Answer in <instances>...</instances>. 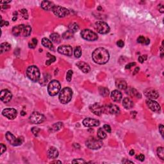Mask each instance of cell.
Instances as JSON below:
<instances>
[{
    "mask_svg": "<svg viewBox=\"0 0 164 164\" xmlns=\"http://www.w3.org/2000/svg\"><path fill=\"white\" fill-rule=\"evenodd\" d=\"M73 75V71L72 70H69L67 73V75H66V80H67V82H70L71 81L72 79V76Z\"/></svg>",
    "mask_w": 164,
    "mask_h": 164,
    "instance_id": "74e56055",
    "label": "cell"
},
{
    "mask_svg": "<svg viewBox=\"0 0 164 164\" xmlns=\"http://www.w3.org/2000/svg\"><path fill=\"white\" fill-rule=\"evenodd\" d=\"M147 56L146 55H142V56H139L138 57V61L140 62V63H143L144 61H146V60H147Z\"/></svg>",
    "mask_w": 164,
    "mask_h": 164,
    "instance_id": "ee69618b",
    "label": "cell"
},
{
    "mask_svg": "<svg viewBox=\"0 0 164 164\" xmlns=\"http://www.w3.org/2000/svg\"><path fill=\"white\" fill-rule=\"evenodd\" d=\"M9 7H10V6H8V5H1V10L7 9V8H8Z\"/></svg>",
    "mask_w": 164,
    "mask_h": 164,
    "instance_id": "11a10c76",
    "label": "cell"
},
{
    "mask_svg": "<svg viewBox=\"0 0 164 164\" xmlns=\"http://www.w3.org/2000/svg\"><path fill=\"white\" fill-rule=\"evenodd\" d=\"M92 57L95 63L103 65L106 64L109 60L110 54L106 49L103 47H99L93 51Z\"/></svg>",
    "mask_w": 164,
    "mask_h": 164,
    "instance_id": "6da1fadb",
    "label": "cell"
},
{
    "mask_svg": "<svg viewBox=\"0 0 164 164\" xmlns=\"http://www.w3.org/2000/svg\"><path fill=\"white\" fill-rule=\"evenodd\" d=\"M11 2V1H1V4H5V5H6V3H10Z\"/></svg>",
    "mask_w": 164,
    "mask_h": 164,
    "instance_id": "91938a15",
    "label": "cell"
},
{
    "mask_svg": "<svg viewBox=\"0 0 164 164\" xmlns=\"http://www.w3.org/2000/svg\"><path fill=\"white\" fill-rule=\"evenodd\" d=\"M81 36L85 40L88 41H94L97 39V35L89 29H85L81 32Z\"/></svg>",
    "mask_w": 164,
    "mask_h": 164,
    "instance_id": "52a82bcc",
    "label": "cell"
},
{
    "mask_svg": "<svg viewBox=\"0 0 164 164\" xmlns=\"http://www.w3.org/2000/svg\"><path fill=\"white\" fill-rule=\"evenodd\" d=\"M157 155L162 160H164V147H159L157 149Z\"/></svg>",
    "mask_w": 164,
    "mask_h": 164,
    "instance_id": "d6a6232c",
    "label": "cell"
},
{
    "mask_svg": "<svg viewBox=\"0 0 164 164\" xmlns=\"http://www.w3.org/2000/svg\"><path fill=\"white\" fill-rule=\"evenodd\" d=\"M117 45L119 47H123V46H124V42H123L122 40H119V41H118L117 42Z\"/></svg>",
    "mask_w": 164,
    "mask_h": 164,
    "instance_id": "f907efd6",
    "label": "cell"
},
{
    "mask_svg": "<svg viewBox=\"0 0 164 164\" xmlns=\"http://www.w3.org/2000/svg\"><path fill=\"white\" fill-rule=\"evenodd\" d=\"M1 53H5V52H7L10 49L11 46L9 43L8 42H3L2 44H1Z\"/></svg>",
    "mask_w": 164,
    "mask_h": 164,
    "instance_id": "83f0119b",
    "label": "cell"
},
{
    "mask_svg": "<svg viewBox=\"0 0 164 164\" xmlns=\"http://www.w3.org/2000/svg\"><path fill=\"white\" fill-rule=\"evenodd\" d=\"M116 86L120 90H126L128 88L127 83L123 79H118L116 82Z\"/></svg>",
    "mask_w": 164,
    "mask_h": 164,
    "instance_id": "cb8c5ba5",
    "label": "cell"
},
{
    "mask_svg": "<svg viewBox=\"0 0 164 164\" xmlns=\"http://www.w3.org/2000/svg\"><path fill=\"white\" fill-rule=\"evenodd\" d=\"M103 113L110 114L112 115H118L120 113V109L116 105H109L104 106Z\"/></svg>",
    "mask_w": 164,
    "mask_h": 164,
    "instance_id": "8fae6325",
    "label": "cell"
},
{
    "mask_svg": "<svg viewBox=\"0 0 164 164\" xmlns=\"http://www.w3.org/2000/svg\"><path fill=\"white\" fill-rule=\"evenodd\" d=\"M32 32V28L29 25H25L23 32V35L24 37H28Z\"/></svg>",
    "mask_w": 164,
    "mask_h": 164,
    "instance_id": "4dcf8cb0",
    "label": "cell"
},
{
    "mask_svg": "<svg viewBox=\"0 0 164 164\" xmlns=\"http://www.w3.org/2000/svg\"><path fill=\"white\" fill-rule=\"evenodd\" d=\"M97 10H102L101 7V6H99V7L97 8Z\"/></svg>",
    "mask_w": 164,
    "mask_h": 164,
    "instance_id": "03108f58",
    "label": "cell"
},
{
    "mask_svg": "<svg viewBox=\"0 0 164 164\" xmlns=\"http://www.w3.org/2000/svg\"><path fill=\"white\" fill-rule=\"evenodd\" d=\"M29 119L33 124H41L45 120V117L38 112H34L31 114Z\"/></svg>",
    "mask_w": 164,
    "mask_h": 164,
    "instance_id": "30bf717a",
    "label": "cell"
},
{
    "mask_svg": "<svg viewBox=\"0 0 164 164\" xmlns=\"http://www.w3.org/2000/svg\"><path fill=\"white\" fill-rule=\"evenodd\" d=\"M62 126H63L62 123H56V124H55L53 125V129H55V131H57V130H59V129H60L61 128H62Z\"/></svg>",
    "mask_w": 164,
    "mask_h": 164,
    "instance_id": "f35d334b",
    "label": "cell"
},
{
    "mask_svg": "<svg viewBox=\"0 0 164 164\" xmlns=\"http://www.w3.org/2000/svg\"><path fill=\"white\" fill-rule=\"evenodd\" d=\"M55 6V5H54L53 2L49 1H43L41 3V7L44 10L47 11L53 10V8Z\"/></svg>",
    "mask_w": 164,
    "mask_h": 164,
    "instance_id": "603a6c76",
    "label": "cell"
},
{
    "mask_svg": "<svg viewBox=\"0 0 164 164\" xmlns=\"http://www.w3.org/2000/svg\"><path fill=\"white\" fill-rule=\"evenodd\" d=\"M122 93L118 90H114L111 92V99L115 102H119L122 99Z\"/></svg>",
    "mask_w": 164,
    "mask_h": 164,
    "instance_id": "ffe728a7",
    "label": "cell"
},
{
    "mask_svg": "<svg viewBox=\"0 0 164 164\" xmlns=\"http://www.w3.org/2000/svg\"><path fill=\"white\" fill-rule=\"evenodd\" d=\"M56 163H59V164H62V162L60 161H58V160H56V161H53L51 162V164H56Z\"/></svg>",
    "mask_w": 164,
    "mask_h": 164,
    "instance_id": "6125c7cd",
    "label": "cell"
},
{
    "mask_svg": "<svg viewBox=\"0 0 164 164\" xmlns=\"http://www.w3.org/2000/svg\"><path fill=\"white\" fill-rule=\"evenodd\" d=\"M21 116H24V115H26V113L24 112V111H22L21 113Z\"/></svg>",
    "mask_w": 164,
    "mask_h": 164,
    "instance_id": "e7e4bbea",
    "label": "cell"
},
{
    "mask_svg": "<svg viewBox=\"0 0 164 164\" xmlns=\"http://www.w3.org/2000/svg\"><path fill=\"white\" fill-rule=\"evenodd\" d=\"M97 137L101 140H103L106 137V134L105 133V131L103 130V128H99L97 130Z\"/></svg>",
    "mask_w": 164,
    "mask_h": 164,
    "instance_id": "1f68e13d",
    "label": "cell"
},
{
    "mask_svg": "<svg viewBox=\"0 0 164 164\" xmlns=\"http://www.w3.org/2000/svg\"><path fill=\"white\" fill-rule=\"evenodd\" d=\"M6 140L13 146H19L21 145L24 142V138L23 137H19L18 138L14 136L12 133L7 132L5 135Z\"/></svg>",
    "mask_w": 164,
    "mask_h": 164,
    "instance_id": "8992f818",
    "label": "cell"
},
{
    "mask_svg": "<svg viewBox=\"0 0 164 164\" xmlns=\"http://www.w3.org/2000/svg\"><path fill=\"white\" fill-rule=\"evenodd\" d=\"M123 163H124V164H128V163H129V164H133V162L129 161V160H123Z\"/></svg>",
    "mask_w": 164,
    "mask_h": 164,
    "instance_id": "6f0895ef",
    "label": "cell"
},
{
    "mask_svg": "<svg viewBox=\"0 0 164 164\" xmlns=\"http://www.w3.org/2000/svg\"><path fill=\"white\" fill-rule=\"evenodd\" d=\"M73 37V34L71 33L69 31H67V32H65L62 35V37L64 39H71L72 37Z\"/></svg>",
    "mask_w": 164,
    "mask_h": 164,
    "instance_id": "8d00e7d4",
    "label": "cell"
},
{
    "mask_svg": "<svg viewBox=\"0 0 164 164\" xmlns=\"http://www.w3.org/2000/svg\"><path fill=\"white\" fill-rule=\"evenodd\" d=\"M134 154H135V151H134V150H133V149L129 151V155H130L131 156H133V155H134Z\"/></svg>",
    "mask_w": 164,
    "mask_h": 164,
    "instance_id": "94428289",
    "label": "cell"
},
{
    "mask_svg": "<svg viewBox=\"0 0 164 164\" xmlns=\"http://www.w3.org/2000/svg\"><path fill=\"white\" fill-rule=\"evenodd\" d=\"M136 159L138 160L140 162H143L145 159L144 155H142V154H139V155H138L137 156H136Z\"/></svg>",
    "mask_w": 164,
    "mask_h": 164,
    "instance_id": "bcb514c9",
    "label": "cell"
},
{
    "mask_svg": "<svg viewBox=\"0 0 164 164\" xmlns=\"http://www.w3.org/2000/svg\"><path fill=\"white\" fill-rule=\"evenodd\" d=\"M8 24H9V23H8V21H3V20H2L1 21L2 27H3V26H8Z\"/></svg>",
    "mask_w": 164,
    "mask_h": 164,
    "instance_id": "f5cc1de1",
    "label": "cell"
},
{
    "mask_svg": "<svg viewBox=\"0 0 164 164\" xmlns=\"http://www.w3.org/2000/svg\"><path fill=\"white\" fill-rule=\"evenodd\" d=\"M74 54H75V56L76 58H80L81 56H82V49L80 46H77V47L75 48V50L74 51Z\"/></svg>",
    "mask_w": 164,
    "mask_h": 164,
    "instance_id": "e575fe53",
    "label": "cell"
},
{
    "mask_svg": "<svg viewBox=\"0 0 164 164\" xmlns=\"http://www.w3.org/2000/svg\"><path fill=\"white\" fill-rule=\"evenodd\" d=\"M145 41H146V38L144 36H142V35L139 36L138 39H137V42L138 43H140V44H144L145 42Z\"/></svg>",
    "mask_w": 164,
    "mask_h": 164,
    "instance_id": "b9f144b4",
    "label": "cell"
},
{
    "mask_svg": "<svg viewBox=\"0 0 164 164\" xmlns=\"http://www.w3.org/2000/svg\"><path fill=\"white\" fill-rule=\"evenodd\" d=\"M144 94L146 97L151 99H156L159 97V94L158 91L153 88H147L145 89Z\"/></svg>",
    "mask_w": 164,
    "mask_h": 164,
    "instance_id": "5bb4252c",
    "label": "cell"
},
{
    "mask_svg": "<svg viewBox=\"0 0 164 164\" xmlns=\"http://www.w3.org/2000/svg\"><path fill=\"white\" fill-rule=\"evenodd\" d=\"M26 75L31 81L34 82H38L41 77V73L39 69L35 65H32L27 68Z\"/></svg>",
    "mask_w": 164,
    "mask_h": 164,
    "instance_id": "3957f363",
    "label": "cell"
},
{
    "mask_svg": "<svg viewBox=\"0 0 164 164\" xmlns=\"http://www.w3.org/2000/svg\"><path fill=\"white\" fill-rule=\"evenodd\" d=\"M136 65V63L135 62H132V63H129V64H127L126 65V69H131L132 67L135 66Z\"/></svg>",
    "mask_w": 164,
    "mask_h": 164,
    "instance_id": "681fc988",
    "label": "cell"
},
{
    "mask_svg": "<svg viewBox=\"0 0 164 164\" xmlns=\"http://www.w3.org/2000/svg\"><path fill=\"white\" fill-rule=\"evenodd\" d=\"M95 28L100 34H106L110 32V27L107 23L104 21H97L95 23Z\"/></svg>",
    "mask_w": 164,
    "mask_h": 164,
    "instance_id": "ba28073f",
    "label": "cell"
},
{
    "mask_svg": "<svg viewBox=\"0 0 164 164\" xmlns=\"http://www.w3.org/2000/svg\"><path fill=\"white\" fill-rule=\"evenodd\" d=\"M123 105L126 109H131V108H133L134 104L133 102L132 101V100L130 98L125 97L123 101Z\"/></svg>",
    "mask_w": 164,
    "mask_h": 164,
    "instance_id": "d4e9b609",
    "label": "cell"
},
{
    "mask_svg": "<svg viewBox=\"0 0 164 164\" xmlns=\"http://www.w3.org/2000/svg\"><path fill=\"white\" fill-rule=\"evenodd\" d=\"M85 144L87 147L91 149H99L103 146V142L99 138H96L94 137H90L86 140Z\"/></svg>",
    "mask_w": 164,
    "mask_h": 164,
    "instance_id": "277c9868",
    "label": "cell"
},
{
    "mask_svg": "<svg viewBox=\"0 0 164 164\" xmlns=\"http://www.w3.org/2000/svg\"><path fill=\"white\" fill-rule=\"evenodd\" d=\"M17 12H15L14 13V17H13L12 20H13L14 21H16V20H17Z\"/></svg>",
    "mask_w": 164,
    "mask_h": 164,
    "instance_id": "db71d44e",
    "label": "cell"
},
{
    "mask_svg": "<svg viewBox=\"0 0 164 164\" xmlns=\"http://www.w3.org/2000/svg\"><path fill=\"white\" fill-rule=\"evenodd\" d=\"M61 85L60 82L57 80H53L51 81L47 86V92L49 96H55L60 92Z\"/></svg>",
    "mask_w": 164,
    "mask_h": 164,
    "instance_id": "5b68a950",
    "label": "cell"
},
{
    "mask_svg": "<svg viewBox=\"0 0 164 164\" xmlns=\"http://www.w3.org/2000/svg\"><path fill=\"white\" fill-rule=\"evenodd\" d=\"M146 104H147V106L149 107V109L151 110L152 111L155 112H160L161 110L160 105L157 101H154L153 99H147L146 101Z\"/></svg>",
    "mask_w": 164,
    "mask_h": 164,
    "instance_id": "2e32d148",
    "label": "cell"
},
{
    "mask_svg": "<svg viewBox=\"0 0 164 164\" xmlns=\"http://www.w3.org/2000/svg\"><path fill=\"white\" fill-rule=\"evenodd\" d=\"M40 131H41V129L39 128H37V127H34V128L32 129V133H33V134H34L35 136H38Z\"/></svg>",
    "mask_w": 164,
    "mask_h": 164,
    "instance_id": "60d3db41",
    "label": "cell"
},
{
    "mask_svg": "<svg viewBox=\"0 0 164 164\" xmlns=\"http://www.w3.org/2000/svg\"><path fill=\"white\" fill-rule=\"evenodd\" d=\"M53 12L56 16L58 17H64L69 15V10L65 8L60 6H55L53 9Z\"/></svg>",
    "mask_w": 164,
    "mask_h": 164,
    "instance_id": "9c48e42d",
    "label": "cell"
},
{
    "mask_svg": "<svg viewBox=\"0 0 164 164\" xmlns=\"http://www.w3.org/2000/svg\"><path fill=\"white\" fill-rule=\"evenodd\" d=\"M12 94L9 90H8L6 89L2 90L1 91V94H0V98L1 100L5 103H7L12 99Z\"/></svg>",
    "mask_w": 164,
    "mask_h": 164,
    "instance_id": "e0dca14e",
    "label": "cell"
},
{
    "mask_svg": "<svg viewBox=\"0 0 164 164\" xmlns=\"http://www.w3.org/2000/svg\"><path fill=\"white\" fill-rule=\"evenodd\" d=\"M83 124L86 127H96L100 124L99 121L92 118H86L83 121Z\"/></svg>",
    "mask_w": 164,
    "mask_h": 164,
    "instance_id": "ac0fdd59",
    "label": "cell"
},
{
    "mask_svg": "<svg viewBox=\"0 0 164 164\" xmlns=\"http://www.w3.org/2000/svg\"><path fill=\"white\" fill-rule=\"evenodd\" d=\"M158 8H159V11L161 13H164V8L162 5H158Z\"/></svg>",
    "mask_w": 164,
    "mask_h": 164,
    "instance_id": "816d5d0a",
    "label": "cell"
},
{
    "mask_svg": "<svg viewBox=\"0 0 164 164\" xmlns=\"http://www.w3.org/2000/svg\"><path fill=\"white\" fill-rule=\"evenodd\" d=\"M2 114L3 116L6 117L8 119L13 120L17 117V112L14 108H5L2 112Z\"/></svg>",
    "mask_w": 164,
    "mask_h": 164,
    "instance_id": "7c38bea8",
    "label": "cell"
},
{
    "mask_svg": "<svg viewBox=\"0 0 164 164\" xmlns=\"http://www.w3.org/2000/svg\"><path fill=\"white\" fill-rule=\"evenodd\" d=\"M103 128H104V129L106 131V132L109 133H111L112 128H111V127H110V125L105 124V125H104V126H103Z\"/></svg>",
    "mask_w": 164,
    "mask_h": 164,
    "instance_id": "f6af8a7d",
    "label": "cell"
},
{
    "mask_svg": "<svg viewBox=\"0 0 164 164\" xmlns=\"http://www.w3.org/2000/svg\"><path fill=\"white\" fill-rule=\"evenodd\" d=\"M25 25L24 24H20V25H17V26H14L12 28V34L15 37L19 36L21 34H23V29Z\"/></svg>",
    "mask_w": 164,
    "mask_h": 164,
    "instance_id": "7402d4cb",
    "label": "cell"
},
{
    "mask_svg": "<svg viewBox=\"0 0 164 164\" xmlns=\"http://www.w3.org/2000/svg\"><path fill=\"white\" fill-rule=\"evenodd\" d=\"M57 51L60 54L66 55V56H71L73 55V48L71 46L69 45H63V46H59Z\"/></svg>",
    "mask_w": 164,
    "mask_h": 164,
    "instance_id": "9a60e30c",
    "label": "cell"
},
{
    "mask_svg": "<svg viewBox=\"0 0 164 164\" xmlns=\"http://www.w3.org/2000/svg\"><path fill=\"white\" fill-rule=\"evenodd\" d=\"M21 14L22 16H23L25 19H27L28 18V14L27 10L22 9L21 10Z\"/></svg>",
    "mask_w": 164,
    "mask_h": 164,
    "instance_id": "ab89813d",
    "label": "cell"
},
{
    "mask_svg": "<svg viewBox=\"0 0 164 164\" xmlns=\"http://www.w3.org/2000/svg\"><path fill=\"white\" fill-rule=\"evenodd\" d=\"M42 44L44 47H47L49 49L53 51L54 50V46L53 45L51 41L47 38H43L42 39Z\"/></svg>",
    "mask_w": 164,
    "mask_h": 164,
    "instance_id": "484cf974",
    "label": "cell"
},
{
    "mask_svg": "<svg viewBox=\"0 0 164 164\" xmlns=\"http://www.w3.org/2000/svg\"><path fill=\"white\" fill-rule=\"evenodd\" d=\"M164 126H163L162 124H160L159 125V132H160V133L161 134L162 138H164Z\"/></svg>",
    "mask_w": 164,
    "mask_h": 164,
    "instance_id": "c3c4849f",
    "label": "cell"
},
{
    "mask_svg": "<svg viewBox=\"0 0 164 164\" xmlns=\"http://www.w3.org/2000/svg\"><path fill=\"white\" fill-rule=\"evenodd\" d=\"M37 39L35 38H34L32 39V41L30 42L29 43H28V46H29L30 48H32V49H34L35 48V47H36L37 44Z\"/></svg>",
    "mask_w": 164,
    "mask_h": 164,
    "instance_id": "d590c367",
    "label": "cell"
},
{
    "mask_svg": "<svg viewBox=\"0 0 164 164\" xmlns=\"http://www.w3.org/2000/svg\"><path fill=\"white\" fill-rule=\"evenodd\" d=\"M138 71H139V68H138V67H137V68L135 69V73H133V75H135V74H137V73H138Z\"/></svg>",
    "mask_w": 164,
    "mask_h": 164,
    "instance_id": "be15d7a7",
    "label": "cell"
},
{
    "mask_svg": "<svg viewBox=\"0 0 164 164\" xmlns=\"http://www.w3.org/2000/svg\"><path fill=\"white\" fill-rule=\"evenodd\" d=\"M0 149H1V155L5 152V151L6 150V147L3 144H0Z\"/></svg>",
    "mask_w": 164,
    "mask_h": 164,
    "instance_id": "7dc6e473",
    "label": "cell"
},
{
    "mask_svg": "<svg viewBox=\"0 0 164 164\" xmlns=\"http://www.w3.org/2000/svg\"><path fill=\"white\" fill-rule=\"evenodd\" d=\"M99 94H101V96H103V97H106L109 95L110 91L106 87H100L99 88Z\"/></svg>",
    "mask_w": 164,
    "mask_h": 164,
    "instance_id": "f546056e",
    "label": "cell"
},
{
    "mask_svg": "<svg viewBox=\"0 0 164 164\" xmlns=\"http://www.w3.org/2000/svg\"><path fill=\"white\" fill-rule=\"evenodd\" d=\"M76 65H77L78 68L84 73H88L90 72V65L86 62H85L80 61V62H77Z\"/></svg>",
    "mask_w": 164,
    "mask_h": 164,
    "instance_id": "d6986e66",
    "label": "cell"
},
{
    "mask_svg": "<svg viewBox=\"0 0 164 164\" xmlns=\"http://www.w3.org/2000/svg\"><path fill=\"white\" fill-rule=\"evenodd\" d=\"M47 55L48 56V57L49 58V59L48 60L46 61V64L47 65H49L51 64H52V63H53L54 62H55V60H56V58H55V56L50 55L49 53H47Z\"/></svg>",
    "mask_w": 164,
    "mask_h": 164,
    "instance_id": "836d02e7",
    "label": "cell"
},
{
    "mask_svg": "<svg viewBox=\"0 0 164 164\" xmlns=\"http://www.w3.org/2000/svg\"><path fill=\"white\" fill-rule=\"evenodd\" d=\"M50 39L51 41L56 44H59L61 41V37L58 34L56 33H53V34L50 35Z\"/></svg>",
    "mask_w": 164,
    "mask_h": 164,
    "instance_id": "4316f807",
    "label": "cell"
},
{
    "mask_svg": "<svg viewBox=\"0 0 164 164\" xmlns=\"http://www.w3.org/2000/svg\"><path fill=\"white\" fill-rule=\"evenodd\" d=\"M69 28V31L71 32L73 34H75V32H77L78 30H79V26H78V24L77 23H71L68 26Z\"/></svg>",
    "mask_w": 164,
    "mask_h": 164,
    "instance_id": "f1b7e54d",
    "label": "cell"
},
{
    "mask_svg": "<svg viewBox=\"0 0 164 164\" xmlns=\"http://www.w3.org/2000/svg\"><path fill=\"white\" fill-rule=\"evenodd\" d=\"M103 108L104 106L98 103H96L89 106L90 111L96 116H101L103 113Z\"/></svg>",
    "mask_w": 164,
    "mask_h": 164,
    "instance_id": "4fadbf2b",
    "label": "cell"
},
{
    "mask_svg": "<svg viewBox=\"0 0 164 164\" xmlns=\"http://www.w3.org/2000/svg\"><path fill=\"white\" fill-rule=\"evenodd\" d=\"M73 94V90L69 87H65L63 88L59 94V100L61 103H68L71 100Z\"/></svg>",
    "mask_w": 164,
    "mask_h": 164,
    "instance_id": "7a4b0ae2",
    "label": "cell"
},
{
    "mask_svg": "<svg viewBox=\"0 0 164 164\" xmlns=\"http://www.w3.org/2000/svg\"><path fill=\"white\" fill-rule=\"evenodd\" d=\"M47 157L51 159H55L58 157V151L56 147H51L47 151Z\"/></svg>",
    "mask_w": 164,
    "mask_h": 164,
    "instance_id": "44dd1931",
    "label": "cell"
},
{
    "mask_svg": "<svg viewBox=\"0 0 164 164\" xmlns=\"http://www.w3.org/2000/svg\"><path fill=\"white\" fill-rule=\"evenodd\" d=\"M149 42H150V40H149V39H146V41H145L144 44H146V45H147V44H149Z\"/></svg>",
    "mask_w": 164,
    "mask_h": 164,
    "instance_id": "680465c9",
    "label": "cell"
},
{
    "mask_svg": "<svg viewBox=\"0 0 164 164\" xmlns=\"http://www.w3.org/2000/svg\"><path fill=\"white\" fill-rule=\"evenodd\" d=\"M163 56H164V48H163V46H162L160 47V56L161 58H163Z\"/></svg>",
    "mask_w": 164,
    "mask_h": 164,
    "instance_id": "9f6ffc18",
    "label": "cell"
},
{
    "mask_svg": "<svg viewBox=\"0 0 164 164\" xmlns=\"http://www.w3.org/2000/svg\"><path fill=\"white\" fill-rule=\"evenodd\" d=\"M72 163L73 164H82V163H86V162L82 158H78V159H75L73 160Z\"/></svg>",
    "mask_w": 164,
    "mask_h": 164,
    "instance_id": "7bdbcfd3",
    "label": "cell"
}]
</instances>
